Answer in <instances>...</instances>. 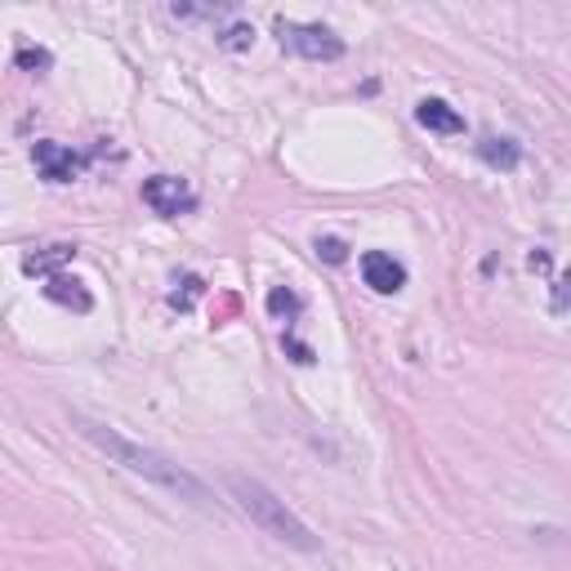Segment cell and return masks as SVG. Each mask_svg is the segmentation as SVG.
I'll list each match as a JSON object with an SVG mask.
<instances>
[{
  "mask_svg": "<svg viewBox=\"0 0 571 571\" xmlns=\"http://www.w3.org/2000/svg\"><path fill=\"white\" fill-rule=\"evenodd\" d=\"M81 424V433L99 447V451H108L121 469H130V473H139V478H148V482H157L161 491H170V495H179V500H188V504H197V509H219L214 504V495L206 491V482L201 478H192L188 469H179L174 460H166L161 451H152V447H139V442H130V438H121L117 429H108V424H94V420H77Z\"/></svg>",
  "mask_w": 571,
  "mask_h": 571,
  "instance_id": "obj_1",
  "label": "cell"
},
{
  "mask_svg": "<svg viewBox=\"0 0 571 571\" xmlns=\"http://www.w3.org/2000/svg\"><path fill=\"white\" fill-rule=\"evenodd\" d=\"M223 482H228V495L237 500V509H241L263 535H272V540H281V544H291V549H318V535H313L291 509H286V500H277L259 478L228 473Z\"/></svg>",
  "mask_w": 571,
  "mask_h": 571,
  "instance_id": "obj_2",
  "label": "cell"
},
{
  "mask_svg": "<svg viewBox=\"0 0 571 571\" xmlns=\"http://www.w3.org/2000/svg\"><path fill=\"white\" fill-rule=\"evenodd\" d=\"M277 37H281V50H291L300 59H313V63H335L344 59V41L322 28V23H277Z\"/></svg>",
  "mask_w": 571,
  "mask_h": 571,
  "instance_id": "obj_3",
  "label": "cell"
},
{
  "mask_svg": "<svg viewBox=\"0 0 571 571\" xmlns=\"http://www.w3.org/2000/svg\"><path fill=\"white\" fill-rule=\"evenodd\" d=\"M143 201H148L157 214H166V219H179V214L197 210V192H192V183L179 179V174H152V179L143 183Z\"/></svg>",
  "mask_w": 571,
  "mask_h": 571,
  "instance_id": "obj_4",
  "label": "cell"
},
{
  "mask_svg": "<svg viewBox=\"0 0 571 571\" xmlns=\"http://www.w3.org/2000/svg\"><path fill=\"white\" fill-rule=\"evenodd\" d=\"M362 281L371 286L375 295H398L407 286V268L393 254H384V250H367L362 254Z\"/></svg>",
  "mask_w": 571,
  "mask_h": 571,
  "instance_id": "obj_5",
  "label": "cell"
},
{
  "mask_svg": "<svg viewBox=\"0 0 571 571\" xmlns=\"http://www.w3.org/2000/svg\"><path fill=\"white\" fill-rule=\"evenodd\" d=\"M32 161H37V170H41L50 183H72V179H77V170H81V157H77L72 148L54 143V139L32 143Z\"/></svg>",
  "mask_w": 571,
  "mask_h": 571,
  "instance_id": "obj_6",
  "label": "cell"
},
{
  "mask_svg": "<svg viewBox=\"0 0 571 571\" xmlns=\"http://www.w3.org/2000/svg\"><path fill=\"white\" fill-rule=\"evenodd\" d=\"M46 300H54V304H63V309H77V313H90V309H94V295L86 291L77 277H68V272L46 277Z\"/></svg>",
  "mask_w": 571,
  "mask_h": 571,
  "instance_id": "obj_7",
  "label": "cell"
},
{
  "mask_svg": "<svg viewBox=\"0 0 571 571\" xmlns=\"http://www.w3.org/2000/svg\"><path fill=\"white\" fill-rule=\"evenodd\" d=\"M415 121H420L424 130H433V134H464V117H460L451 103H442V99H424V103L415 108Z\"/></svg>",
  "mask_w": 571,
  "mask_h": 571,
  "instance_id": "obj_8",
  "label": "cell"
},
{
  "mask_svg": "<svg viewBox=\"0 0 571 571\" xmlns=\"http://www.w3.org/2000/svg\"><path fill=\"white\" fill-rule=\"evenodd\" d=\"M478 157L491 166V170H518V161H522V148L513 143V139H482L478 143Z\"/></svg>",
  "mask_w": 571,
  "mask_h": 571,
  "instance_id": "obj_9",
  "label": "cell"
},
{
  "mask_svg": "<svg viewBox=\"0 0 571 571\" xmlns=\"http://www.w3.org/2000/svg\"><path fill=\"white\" fill-rule=\"evenodd\" d=\"M72 259H77V246H50V250L28 254V259H23V272H32V277H54V268H59V263H72Z\"/></svg>",
  "mask_w": 571,
  "mask_h": 571,
  "instance_id": "obj_10",
  "label": "cell"
},
{
  "mask_svg": "<svg viewBox=\"0 0 571 571\" xmlns=\"http://www.w3.org/2000/svg\"><path fill=\"white\" fill-rule=\"evenodd\" d=\"M268 313H272V318H286V322H291V318L300 313V295H295V291H281V286H277V291L268 295Z\"/></svg>",
  "mask_w": 571,
  "mask_h": 571,
  "instance_id": "obj_11",
  "label": "cell"
},
{
  "mask_svg": "<svg viewBox=\"0 0 571 571\" xmlns=\"http://www.w3.org/2000/svg\"><path fill=\"white\" fill-rule=\"evenodd\" d=\"M179 286H183V291H174V295H170V304H174L179 313H188V309L201 300V291H206V286H201V277H183Z\"/></svg>",
  "mask_w": 571,
  "mask_h": 571,
  "instance_id": "obj_12",
  "label": "cell"
},
{
  "mask_svg": "<svg viewBox=\"0 0 571 571\" xmlns=\"http://www.w3.org/2000/svg\"><path fill=\"white\" fill-rule=\"evenodd\" d=\"M219 46H223V50H250V46H254V32H250V28H228V32L219 37Z\"/></svg>",
  "mask_w": 571,
  "mask_h": 571,
  "instance_id": "obj_13",
  "label": "cell"
},
{
  "mask_svg": "<svg viewBox=\"0 0 571 571\" xmlns=\"http://www.w3.org/2000/svg\"><path fill=\"white\" fill-rule=\"evenodd\" d=\"M14 63L28 68V72H46V68H50V54H46V50H19Z\"/></svg>",
  "mask_w": 571,
  "mask_h": 571,
  "instance_id": "obj_14",
  "label": "cell"
},
{
  "mask_svg": "<svg viewBox=\"0 0 571 571\" xmlns=\"http://www.w3.org/2000/svg\"><path fill=\"white\" fill-rule=\"evenodd\" d=\"M344 241H335V237H318V254H327V263H344Z\"/></svg>",
  "mask_w": 571,
  "mask_h": 571,
  "instance_id": "obj_15",
  "label": "cell"
}]
</instances>
